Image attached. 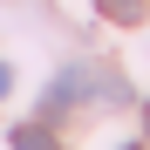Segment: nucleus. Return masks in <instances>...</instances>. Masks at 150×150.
I'll use <instances>...</instances> for the list:
<instances>
[{"instance_id":"3","label":"nucleus","mask_w":150,"mask_h":150,"mask_svg":"<svg viewBox=\"0 0 150 150\" xmlns=\"http://www.w3.org/2000/svg\"><path fill=\"white\" fill-rule=\"evenodd\" d=\"M103 7V21H116V28H137L143 21V0H96Z\"/></svg>"},{"instance_id":"1","label":"nucleus","mask_w":150,"mask_h":150,"mask_svg":"<svg viewBox=\"0 0 150 150\" xmlns=\"http://www.w3.org/2000/svg\"><path fill=\"white\" fill-rule=\"evenodd\" d=\"M96 89H103V96H123L116 82H96V75H89V62H68V68L55 75V82H48V96H41V116H48V123H62L75 103H89Z\"/></svg>"},{"instance_id":"6","label":"nucleus","mask_w":150,"mask_h":150,"mask_svg":"<svg viewBox=\"0 0 150 150\" xmlns=\"http://www.w3.org/2000/svg\"><path fill=\"white\" fill-rule=\"evenodd\" d=\"M123 150H143V143H123Z\"/></svg>"},{"instance_id":"5","label":"nucleus","mask_w":150,"mask_h":150,"mask_svg":"<svg viewBox=\"0 0 150 150\" xmlns=\"http://www.w3.org/2000/svg\"><path fill=\"white\" fill-rule=\"evenodd\" d=\"M143 137H150V103H143Z\"/></svg>"},{"instance_id":"4","label":"nucleus","mask_w":150,"mask_h":150,"mask_svg":"<svg viewBox=\"0 0 150 150\" xmlns=\"http://www.w3.org/2000/svg\"><path fill=\"white\" fill-rule=\"evenodd\" d=\"M7 89H14V68H7V62H0V103H7Z\"/></svg>"},{"instance_id":"2","label":"nucleus","mask_w":150,"mask_h":150,"mask_svg":"<svg viewBox=\"0 0 150 150\" xmlns=\"http://www.w3.org/2000/svg\"><path fill=\"white\" fill-rule=\"evenodd\" d=\"M7 143H14V150H62L48 116H41V123H14V137H7Z\"/></svg>"}]
</instances>
